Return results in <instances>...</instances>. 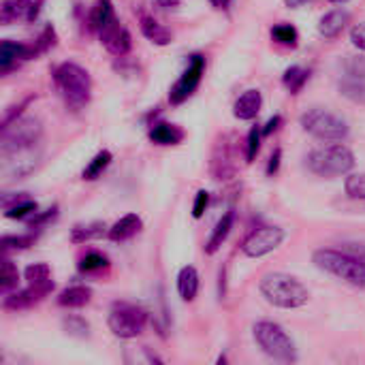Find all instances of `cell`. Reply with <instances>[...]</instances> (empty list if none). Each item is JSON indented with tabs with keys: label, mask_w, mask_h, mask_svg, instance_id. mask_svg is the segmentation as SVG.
<instances>
[{
	"label": "cell",
	"mask_w": 365,
	"mask_h": 365,
	"mask_svg": "<svg viewBox=\"0 0 365 365\" xmlns=\"http://www.w3.org/2000/svg\"><path fill=\"white\" fill-rule=\"evenodd\" d=\"M36 235L28 233V235H4L2 237V250L11 252V250H26L34 244Z\"/></svg>",
	"instance_id": "35"
},
{
	"label": "cell",
	"mask_w": 365,
	"mask_h": 365,
	"mask_svg": "<svg viewBox=\"0 0 365 365\" xmlns=\"http://www.w3.org/2000/svg\"><path fill=\"white\" fill-rule=\"evenodd\" d=\"M203 71H205V58L201 53H195L190 58V64L188 68L182 73V77L175 81V86L171 88L169 92V103L171 105H182L186 98H190L195 94V90L199 88L201 83V77H203Z\"/></svg>",
	"instance_id": "10"
},
{
	"label": "cell",
	"mask_w": 365,
	"mask_h": 365,
	"mask_svg": "<svg viewBox=\"0 0 365 365\" xmlns=\"http://www.w3.org/2000/svg\"><path fill=\"white\" fill-rule=\"evenodd\" d=\"M32 101H34V96L30 94V96H26V98L19 103V105H13V107H9V109H6V113H4V118H2V128H6L9 124H13V122L19 118V113H21V111H24V109H26V107L32 103Z\"/></svg>",
	"instance_id": "40"
},
{
	"label": "cell",
	"mask_w": 365,
	"mask_h": 365,
	"mask_svg": "<svg viewBox=\"0 0 365 365\" xmlns=\"http://www.w3.org/2000/svg\"><path fill=\"white\" fill-rule=\"evenodd\" d=\"M105 222H90V225H77L71 233L73 244H86L90 240H96L105 233Z\"/></svg>",
	"instance_id": "26"
},
{
	"label": "cell",
	"mask_w": 365,
	"mask_h": 365,
	"mask_svg": "<svg viewBox=\"0 0 365 365\" xmlns=\"http://www.w3.org/2000/svg\"><path fill=\"white\" fill-rule=\"evenodd\" d=\"M314 265L340 280H344L351 287L365 289V259L351 250H334V248H321L312 257Z\"/></svg>",
	"instance_id": "1"
},
{
	"label": "cell",
	"mask_w": 365,
	"mask_h": 365,
	"mask_svg": "<svg viewBox=\"0 0 365 365\" xmlns=\"http://www.w3.org/2000/svg\"><path fill=\"white\" fill-rule=\"evenodd\" d=\"M38 4L34 0H2L0 2V24L9 26L15 21H34L38 15Z\"/></svg>",
	"instance_id": "14"
},
{
	"label": "cell",
	"mask_w": 365,
	"mask_h": 365,
	"mask_svg": "<svg viewBox=\"0 0 365 365\" xmlns=\"http://www.w3.org/2000/svg\"><path fill=\"white\" fill-rule=\"evenodd\" d=\"M353 167H355V154L342 143L323 145L308 154V169L321 178L346 175Z\"/></svg>",
	"instance_id": "4"
},
{
	"label": "cell",
	"mask_w": 365,
	"mask_h": 365,
	"mask_svg": "<svg viewBox=\"0 0 365 365\" xmlns=\"http://www.w3.org/2000/svg\"><path fill=\"white\" fill-rule=\"evenodd\" d=\"M306 2H310V0H284V4H287L289 9H299V6H304Z\"/></svg>",
	"instance_id": "47"
},
{
	"label": "cell",
	"mask_w": 365,
	"mask_h": 365,
	"mask_svg": "<svg viewBox=\"0 0 365 365\" xmlns=\"http://www.w3.org/2000/svg\"><path fill=\"white\" fill-rule=\"evenodd\" d=\"M79 272L81 274H96V272H103L109 267V259L101 252H88L86 257L79 259Z\"/></svg>",
	"instance_id": "29"
},
{
	"label": "cell",
	"mask_w": 365,
	"mask_h": 365,
	"mask_svg": "<svg viewBox=\"0 0 365 365\" xmlns=\"http://www.w3.org/2000/svg\"><path fill=\"white\" fill-rule=\"evenodd\" d=\"M43 137V124L36 118H17L13 124L2 128V154H17L34 150Z\"/></svg>",
	"instance_id": "7"
},
{
	"label": "cell",
	"mask_w": 365,
	"mask_h": 365,
	"mask_svg": "<svg viewBox=\"0 0 365 365\" xmlns=\"http://www.w3.org/2000/svg\"><path fill=\"white\" fill-rule=\"evenodd\" d=\"M158 2V6H163V9H173V6H178L182 0H156Z\"/></svg>",
	"instance_id": "46"
},
{
	"label": "cell",
	"mask_w": 365,
	"mask_h": 365,
	"mask_svg": "<svg viewBox=\"0 0 365 365\" xmlns=\"http://www.w3.org/2000/svg\"><path fill=\"white\" fill-rule=\"evenodd\" d=\"M36 210H38L36 201L26 199V201H19V203H15L13 207L4 210V216H6V218H11V220H28L30 216H34V214H36Z\"/></svg>",
	"instance_id": "32"
},
{
	"label": "cell",
	"mask_w": 365,
	"mask_h": 365,
	"mask_svg": "<svg viewBox=\"0 0 365 365\" xmlns=\"http://www.w3.org/2000/svg\"><path fill=\"white\" fill-rule=\"evenodd\" d=\"M111 152L109 150H101L90 163H88V167L83 169V173H81V178L83 180H96L98 175H103V171L111 165Z\"/></svg>",
	"instance_id": "27"
},
{
	"label": "cell",
	"mask_w": 365,
	"mask_h": 365,
	"mask_svg": "<svg viewBox=\"0 0 365 365\" xmlns=\"http://www.w3.org/2000/svg\"><path fill=\"white\" fill-rule=\"evenodd\" d=\"M351 21V13L346 9H334L329 13H325L319 21V32L321 36L325 38H336L344 28L346 24Z\"/></svg>",
	"instance_id": "17"
},
{
	"label": "cell",
	"mask_w": 365,
	"mask_h": 365,
	"mask_svg": "<svg viewBox=\"0 0 365 365\" xmlns=\"http://www.w3.org/2000/svg\"><path fill=\"white\" fill-rule=\"evenodd\" d=\"M261 137H263V128L259 126H252L250 133H248V139H246V163H252L261 150Z\"/></svg>",
	"instance_id": "37"
},
{
	"label": "cell",
	"mask_w": 365,
	"mask_h": 365,
	"mask_svg": "<svg viewBox=\"0 0 365 365\" xmlns=\"http://www.w3.org/2000/svg\"><path fill=\"white\" fill-rule=\"evenodd\" d=\"M34 58L32 45L15 43V41H2L0 43V73L9 75L21 60Z\"/></svg>",
	"instance_id": "15"
},
{
	"label": "cell",
	"mask_w": 365,
	"mask_h": 365,
	"mask_svg": "<svg viewBox=\"0 0 365 365\" xmlns=\"http://www.w3.org/2000/svg\"><path fill=\"white\" fill-rule=\"evenodd\" d=\"M58 218V205H51L45 212H36L30 220H28V229H43L49 222H53Z\"/></svg>",
	"instance_id": "39"
},
{
	"label": "cell",
	"mask_w": 365,
	"mask_h": 365,
	"mask_svg": "<svg viewBox=\"0 0 365 365\" xmlns=\"http://www.w3.org/2000/svg\"><path fill=\"white\" fill-rule=\"evenodd\" d=\"M272 36H274L276 43L287 45V47H295L297 41H299V34H297V30L291 24H276L272 28Z\"/></svg>",
	"instance_id": "31"
},
{
	"label": "cell",
	"mask_w": 365,
	"mask_h": 365,
	"mask_svg": "<svg viewBox=\"0 0 365 365\" xmlns=\"http://www.w3.org/2000/svg\"><path fill=\"white\" fill-rule=\"evenodd\" d=\"M98 34H101V43L105 45V49H107L109 53L122 58V56H126V53L130 51V45H133L130 32L118 21V17H113Z\"/></svg>",
	"instance_id": "13"
},
{
	"label": "cell",
	"mask_w": 365,
	"mask_h": 365,
	"mask_svg": "<svg viewBox=\"0 0 365 365\" xmlns=\"http://www.w3.org/2000/svg\"><path fill=\"white\" fill-rule=\"evenodd\" d=\"M280 160H282V150H280V148H276V150H274V154L269 156V163H267V175L278 173V169H280Z\"/></svg>",
	"instance_id": "44"
},
{
	"label": "cell",
	"mask_w": 365,
	"mask_h": 365,
	"mask_svg": "<svg viewBox=\"0 0 365 365\" xmlns=\"http://www.w3.org/2000/svg\"><path fill=\"white\" fill-rule=\"evenodd\" d=\"M263 107V94L259 90H246L233 105V115L237 120H255Z\"/></svg>",
	"instance_id": "16"
},
{
	"label": "cell",
	"mask_w": 365,
	"mask_h": 365,
	"mask_svg": "<svg viewBox=\"0 0 365 365\" xmlns=\"http://www.w3.org/2000/svg\"><path fill=\"white\" fill-rule=\"evenodd\" d=\"M340 92H342L346 98H351V101H355V103H361V105H365L364 79H359V77H349V79H344V81L340 83Z\"/></svg>",
	"instance_id": "30"
},
{
	"label": "cell",
	"mask_w": 365,
	"mask_h": 365,
	"mask_svg": "<svg viewBox=\"0 0 365 365\" xmlns=\"http://www.w3.org/2000/svg\"><path fill=\"white\" fill-rule=\"evenodd\" d=\"M17 282H19V272L15 267V263L11 259H2V274H0V291L2 295H9L11 291L17 289Z\"/></svg>",
	"instance_id": "28"
},
{
	"label": "cell",
	"mask_w": 365,
	"mask_h": 365,
	"mask_svg": "<svg viewBox=\"0 0 365 365\" xmlns=\"http://www.w3.org/2000/svg\"><path fill=\"white\" fill-rule=\"evenodd\" d=\"M233 218H235L233 212H227V214L218 220V225H216V229H214L210 242L205 244V252H207V255H216V252L220 250V246L227 242V237H229V233H231V229H233Z\"/></svg>",
	"instance_id": "24"
},
{
	"label": "cell",
	"mask_w": 365,
	"mask_h": 365,
	"mask_svg": "<svg viewBox=\"0 0 365 365\" xmlns=\"http://www.w3.org/2000/svg\"><path fill=\"white\" fill-rule=\"evenodd\" d=\"M306 133L321 141H344L349 137V124L334 111L323 107H312L299 118Z\"/></svg>",
	"instance_id": "6"
},
{
	"label": "cell",
	"mask_w": 365,
	"mask_h": 365,
	"mask_svg": "<svg viewBox=\"0 0 365 365\" xmlns=\"http://www.w3.org/2000/svg\"><path fill=\"white\" fill-rule=\"evenodd\" d=\"M225 2H229V0H225Z\"/></svg>",
	"instance_id": "48"
},
{
	"label": "cell",
	"mask_w": 365,
	"mask_h": 365,
	"mask_svg": "<svg viewBox=\"0 0 365 365\" xmlns=\"http://www.w3.org/2000/svg\"><path fill=\"white\" fill-rule=\"evenodd\" d=\"M280 124H282V118H280V115H274V118H269V120H267V124L263 126V135L267 137V135L276 133V130L280 128Z\"/></svg>",
	"instance_id": "45"
},
{
	"label": "cell",
	"mask_w": 365,
	"mask_h": 365,
	"mask_svg": "<svg viewBox=\"0 0 365 365\" xmlns=\"http://www.w3.org/2000/svg\"><path fill=\"white\" fill-rule=\"evenodd\" d=\"M255 334V340L257 344L261 346V351L265 355H269L272 359H278V361H297V349H295V342L291 340V336L278 325V323H272V321H259L252 329Z\"/></svg>",
	"instance_id": "5"
},
{
	"label": "cell",
	"mask_w": 365,
	"mask_h": 365,
	"mask_svg": "<svg viewBox=\"0 0 365 365\" xmlns=\"http://www.w3.org/2000/svg\"><path fill=\"white\" fill-rule=\"evenodd\" d=\"M346 195L351 199H359V201H365V173H353L346 178Z\"/></svg>",
	"instance_id": "36"
},
{
	"label": "cell",
	"mask_w": 365,
	"mask_h": 365,
	"mask_svg": "<svg viewBox=\"0 0 365 365\" xmlns=\"http://www.w3.org/2000/svg\"><path fill=\"white\" fill-rule=\"evenodd\" d=\"M109 329L113 336L122 338V340H133L137 338L143 329H145V323H148V312L135 304H128V302H115L111 306V312H109Z\"/></svg>",
	"instance_id": "8"
},
{
	"label": "cell",
	"mask_w": 365,
	"mask_h": 365,
	"mask_svg": "<svg viewBox=\"0 0 365 365\" xmlns=\"http://www.w3.org/2000/svg\"><path fill=\"white\" fill-rule=\"evenodd\" d=\"M24 278L28 284H45L51 280V269L47 263H34V265H28L26 272H24Z\"/></svg>",
	"instance_id": "33"
},
{
	"label": "cell",
	"mask_w": 365,
	"mask_h": 365,
	"mask_svg": "<svg viewBox=\"0 0 365 365\" xmlns=\"http://www.w3.org/2000/svg\"><path fill=\"white\" fill-rule=\"evenodd\" d=\"M210 171H212L214 180H229V178L235 175V171H237V156H235L233 139L229 135L218 137V141L214 145Z\"/></svg>",
	"instance_id": "11"
},
{
	"label": "cell",
	"mask_w": 365,
	"mask_h": 365,
	"mask_svg": "<svg viewBox=\"0 0 365 365\" xmlns=\"http://www.w3.org/2000/svg\"><path fill=\"white\" fill-rule=\"evenodd\" d=\"M62 325H64V331L68 336H73V338H88L90 336V325L81 317H75V314L73 317H66L62 321Z\"/></svg>",
	"instance_id": "34"
},
{
	"label": "cell",
	"mask_w": 365,
	"mask_h": 365,
	"mask_svg": "<svg viewBox=\"0 0 365 365\" xmlns=\"http://www.w3.org/2000/svg\"><path fill=\"white\" fill-rule=\"evenodd\" d=\"M178 293L184 302H192L199 293V272L192 265H186L178 274Z\"/></svg>",
	"instance_id": "21"
},
{
	"label": "cell",
	"mask_w": 365,
	"mask_h": 365,
	"mask_svg": "<svg viewBox=\"0 0 365 365\" xmlns=\"http://www.w3.org/2000/svg\"><path fill=\"white\" fill-rule=\"evenodd\" d=\"M51 291H53V280H49L45 284H28V289H21V291H15V293L4 295L2 306L6 310H13V312L28 310V308L36 306L38 302H43Z\"/></svg>",
	"instance_id": "12"
},
{
	"label": "cell",
	"mask_w": 365,
	"mask_h": 365,
	"mask_svg": "<svg viewBox=\"0 0 365 365\" xmlns=\"http://www.w3.org/2000/svg\"><path fill=\"white\" fill-rule=\"evenodd\" d=\"M150 139L156 145H178L184 139V130L178 124H169V122H156L150 128Z\"/></svg>",
	"instance_id": "19"
},
{
	"label": "cell",
	"mask_w": 365,
	"mask_h": 365,
	"mask_svg": "<svg viewBox=\"0 0 365 365\" xmlns=\"http://www.w3.org/2000/svg\"><path fill=\"white\" fill-rule=\"evenodd\" d=\"M53 81L68 109L73 111L86 109V105L92 98V79L83 66L75 62H64L53 71Z\"/></svg>",
	"instance_id": "2"
},
{
	"label": "cell",
	"mask_w": 365,
	"mask_h": 365,
	"mask_svg": "<svg viewBox=\"0 0 365 365\" xmlns=\"http://www.w3.org/2000/svg\"><path fill=\"white\" fill-rule=\"evenodd\" d=\"M143 229V222L137 214H126L122 216L111 229H107V237L111 242H128L133 240L139 231Z\"/></svg>",
	"instance_id": "18"
},
{
	"label": "cell",
	"mask_w": 365,
	"mask_h": 365,
	"mask_svg": "<svg viewBox=\"0 0 365 365\" xmlns=\"http://www.w3.org/2000/svg\"><path fill=\"white\" fill-rule=\"evenodd\" d=\"M207 205H210V192H207V190H199V192H197V197H195L192 216H195V218H201V216L205 214Z\"/></svg>",
	"instance_id": "41"
},
{
	"label": "cell",
	"mask_w": 365,
	"mask_h": 365,
	"mask_svg": "<svg viewBox=\"0 0 365 365\" xmlns=\"http://www.w3.org/2000/svg\"><path fill=\"white\" fill-rule=\"evenodd\" d=\"M56 45V32H53V28L51 26H47L43 32H41V36L32 43V51H34V58L36 56H41V53H45L47 49H51Z\"/></svg>",
	"instance_id": "38"
},
{
	"label": "cell",
	"mask_w": 365,
	"mask_h": 365,
	"mask_svg": "<svg viewBox=\"0 0 365 365\" xmlns=\"http://www.w3.org/2000/svg\"><path fill=\"white\" fill-rule=\"evenodd\" d=\"M310 79V71L304 66H289L282 75V83L291 94H299Z\"/></svg>",
	"instance_id": "25"
},
{
	"label": "cell",
	"mask_w": 365,
	"mask_h": 365,
	"mask_svg": "<svg viewBox=\"0 0 365 365\" xmlns=\"http://www.w3.org/2000/svg\"><path fill=\"white\" fill-rule=\"evenodd\" d=\"M261 293L272 306L282 308V310L302 308L308 304V297H310L308 289L295 276H289L282 272H274V274L263 276Z\"/></svg>",
	"instance_id": "3"
},
{
	"label": "cell",
	"mask_w": 365,
	"mask_h": 365,
	"mask_svg": "<svg viewBox=\"0 0 365 365\" xmlns=\"http://www.w3.org/2000/svg\"><path fill=\"white\" fill-rule=\"evenodd\" d=\"M113 2L111 0H96L90 15H88V26L92 32H101L111 19H113Z\"/></svg>",
	"instance_id": "22"
},
{
	"label": "cell",
	"mask_w": 365,
	"mask_h": 365,
	"mask_svg": "<svg viewBox=\"0 0 365 365\" xmlns=\"http://www.w3.org/2000/svg\"><path fill=\"white\" fill-rule=\"evenodd\" d=\"M349 77H365V58H351L349 60Z\"/></svg>",
	"instance_id": "43"
},
{
	"label": "cell",
	"mask_w": 365,
	"mask_h": 365,
	"mask_svg": "<svg viewBox=\"0 0 365 365\" xmlns=\"http://www.w3.org/2000/svg\"><path fill=\"white\" fill-rule=\"evenodd\" d=\"M141 32H143V36L148 38V41H152L154 45H160V47H165V45H169L171 43V32L163 26V24H158L154 17H150V15H143L141 17Z\"/></svg>",
	"instance_id": "23"
},
{
	"label": "cell",
	"mask_w": 365,
	"mask_h": 365,
	"mask_svg": "<svg viewBox=\"0 0 365 365\" xmlns=\"http://www.w3.org/2000/svg\"><path fill=\"white\" fill-rule=\"evenodd\" d=\"M92 299V289L90 287H83V284H75V287H68L64 289L60 295H58V306L62 308H83L88 306Z\"/></svg>",
	"instance_id": "20"
},
{
	"label": "cell",
	"mask_w": 365,
	"mask_h": 365,
	"mask_svg": "<svg viewBox=\"0 0 365 365\" xmlns=\"http://www.w3.org/2000/svg\"><path fill=\"white\" fill-rule=\"evenodd\" d=\"M351 41H353V45H355L357 49L365 51V21L353 26V30H351Z\"/></svg>",
	"instance_id": "42"
},
{
	"label": "cell",
	"mask_w": 365,
	"mask_h": 365,
	"mask_svg": "<svg viewBox=\"0 0 365 365\" xmlns=\"http://www.w3.org/2000/svg\"><path fill=\"white\" fill-rule=\"evenodd\" d=\"M284 229L280 227H259L255 229L246 240H244V255L250 257V259H259V257H265L269 252H274L282 242H284Z\"/></svg>",
	"instance_id": "9"
}]
</instances>
